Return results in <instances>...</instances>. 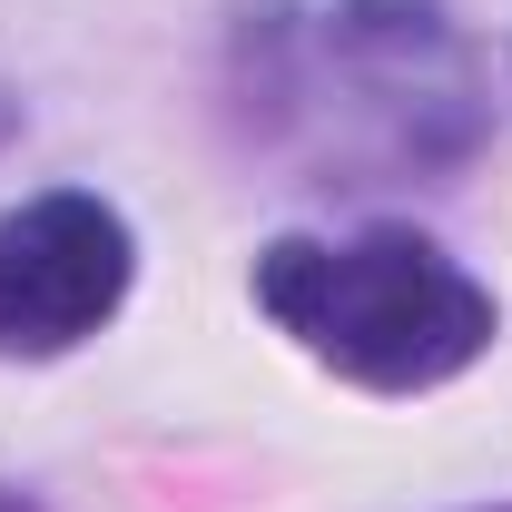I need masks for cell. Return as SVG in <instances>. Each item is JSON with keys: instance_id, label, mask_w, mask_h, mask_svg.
I'll use <instances>...</instances> for the list:
<instances>
[{"instance_id": "obj_3", "label": "cell", "mask_w": 512, "mask_h": 512, "mask_svg": "<svg viewBox=\"0 0 512 512\" xmlns=\"http://www.w3.org/2000/svg\"><path fill=\"white\" fill-rule=\"evenodd\" d=\"M138 237L99 188H50L0 217V355L50 365L128 306Z\"/></svg>"}, {"instance_id": "obj_1", "label": "cell", "mask_w": 512, "mask_h": 512, "mask_svg": "<svg viewBox=\"0 0 512 512\" xmlns=\"http://www.w3.org/2000/svg\"><path fill=\"white\" fill-rule=\"evenodd\" d=\"M247 296L296 355H316L325 375L365 384V394H434L503 335L493 286L414 227L276 237L256 247Z\"/></svg>"}, {"instance_id": "obj_5", "label": "cell", "mask_w": 512, "mask_h": 512, "mask_svg": "<svg viewBox=\"0 0 512 512\" xmlns=\"http://www.w3.org/2000/svg\"><path fill=\"white\" fill-rule=\"evenodd\" d=\"M0 512H40V503H30V493H0Z\"/></svg>"}, {"instance_id": "obj_4", "label": "cell", "mask_w": 512, "mask_h": 512, "mask_svg": "<svg viewBox=\"0 0 512 512\" xmlns=\"http://www.w3.org/2000/svg\"><path fill=\"white\" fill-rule=\"evenodd\" d=\"M10 138H20V99L0 89V148H10Z\"/></svg>"}, {"instance_id": "obj_2", "label": "cell", "mask_w": 512, "mask_h": 512, "mask_svg": "<svg viewBox=\"0 0 512 512\" xmlns=\"http://www.w3.org/2000/svg\"><path fill=\"white\" fill-rule=\"evenodd\" d=\"M276 109L325 168H453L483 138V79L444 0H316L266 20Z\"/></svg>"}]
</instances>
